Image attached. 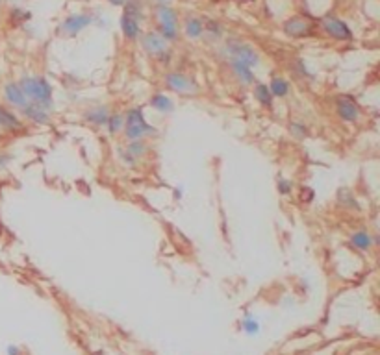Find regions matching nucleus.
I'll return each instance as SVG.
<instances>
[{"instance_id": "1", "label": "nucleus", "mask_w": 380, "mask_h": 355, "mask_svg": "<svg viewBox=\"0 0 380 355\" xmlns=\"http://www.w3.org/2000/svg\"><path fill=\"white\" fill-rule=\"evenodd\" d=\"M19 85H21L22 93L26 95V98L32 104H37L47 111L54 106V102H52V87L45 78H41V76H24L19 81Z\"/></svg>"}, {"instance_id": "2", "label": "nucleus", "mask_w": 380, "mask_h": 355, "mask_svg": "<svg viewBox=\"0 0 380 355\" xmlns=\"http://www.w3.org/2000/svg\"><path fill=\"white\" fill-rule=\"evenodd\" d=\"M125 134L132 141H141L143 137L154 135L156 131H154V128H152L150 124H147L141 109L134 108L125 117Z\"/></svg>"}, {"instance_id": "3", "label": "nucleus", "mask_w": 380, "mask_h": 355, "mask_svg": "<svg viewBox=\"0 0 380 355\" xmlns=\"http://www.w3.org/2000/svg\"><path fill=\"white\" fill-rule=\"evenodd\" d=\"M228 54H230V58L234 59H239L241 63H245L247 67H256V65L260 63V56H258V52H256L250 45L247 43H239V41H230L226 47Z\"/></svg>"}, {"instance_id": "4", "label": "nucleus", "mask_w": 380, "mask_h": 355, "mask_svg": "<svg viewBox=\"0 0 380 355\" xmlns=\"http://www.w3.org/2000/svg\"><path fill=\"white\" fill-rule=\"evenodd\" d=\"M165 85L174 93H180V95H197L199 93V85L195 81L187 78V76L180 74V72H169L165 76Z\"/></svg>"}, {"instance_id": "5", "label": "nucleus", "mask_w": 380, "mask_h": 355, "mask_svg": "<svg viewBox=\"0 0 380 355\" xmlns=\"http://www.w3.org/2000/svg\"><path fill=\"white\" fill-rule=\"evenodd\" d=\"M323 28H325V32L328 33L330 37L337 39V41H349V39H353L351 28L343 21L336 19V17H326L325 21H323Z\"/></svg>"}, {"instance_id": "6", "label": "nucleus", "mask_w": 380, "mask_h": 355, "mask_svg": "<svg viewBox=\"0 0 380 355\" xmlns=\"http://www.w3.org/2000/svg\"><path fill=\"white\" fill-rule=\"evenodd\" d=\"M284 30L291 37H306V35L314 32V24L306 21V19H302V17H293V19H289L284 24Z\"/></svg>"}, {"instance_id": "7", "label": "nucleus", "mask_w": 380, "mask_h": 355, "mask_svg": "<svg viewBox=\"0 0 380 355\" xmlns=\"http://www.w3.org/2000/svg\"><path fill=\"white\" fill-rule=\"evenodd\" d=\"M4 98L11 104V106L21 108V109L30 104V100L26 98V95L22 93L21 85H19V83H15V81H10V83H6V85H4Z\"/></svg>"}, {"instance_id": "8", "label": "nucleus", "mask_w": 380, "mask_h": 355, "mask_svg": "<svg viewBox=\"0 0 380 355\" xmlns=\"http://www.w3.org/2000/svg\"><path fill=\"white\" fill-rule=\"evenodd\" d=\"M91 17L86 15V13H80V15H71L67 17L65 21H63V24H61V32L67 33V35H74V33H78L80 30H84L86 26H89L91 24Z\"/></svg>"}, {"instance_id": "9", "label": "nucleus", "mask_w": 380, "mask_h": 355, "mask_svg": "<svg viewBox=\"0 0 380 355\" xmlns=\"http://www.w3.org/2000/svg\"><path fill=\"white\" fill-rule=\"evenodd\" d=\"M143 49L147 50L148 54L152 56H162L165 50H167V45H165V39L160 35L158 32H148L143 35Z\"/></svg>"}, {"instance_id": "10", "label": "nucleus", "mask_w": 380, "mask_h": 355, "mask_svg": "<svg viewBox=\"0 0 380 355\" xmlns=\"http://www.w3.org/2000/svg\"><path fill=\"white\" fill-rule=\"evenodd\" d=\"M336 104H337V115H339L343 120H347V122H354V120H358L360 109H358V106L353 102V98L339 97Z\"/></svg>"}, {"instance_id": "11", "label": "nucleus", "mask_w": 380, "mask_h": 355, "mask_svg": "<svg viewBox=\"0 0 380 355\" xmlns=\"http://www.w3.org/2000/svg\"><path fill=\"white\" fill-rule=\"evenodd\" d=\"M22 113H24V117L30 118V120L35 124H49V120H50L49 111H47L45 108H41V106H37V104H32V102L22 108Z\"/></svg>"}, {"instance_id": "12", "label": "nucleus", "mask_w": 380, "mask_h": 355, "mask_svg": "<svg viewBox=\"0 0 380 355\" xmlns=\"http://www.w3.org/2000/svg\"><path fill=\"white\" fill-rule=\"evenodd\" d=\"M230 67H232L234 74L238 76L239 81H241L243 85H250V83L254 81V72H252V69H250V67H247L245 63H241L239 59L230 58Z\"/></svg>"}, {"instance_id": "13", "label": "nucleus", "mask_w": 380, "mask_h": 355, "mask_svg": "<svg viewBox=\"0 0 380 355\" xmlns=\"http://www.w3.org/2000/svg\"><path fill=\"white\" fill-rule=\"evenodd\" d=\"M22 128V122L19 120L15 113H11L10 109H6L4 106H0V129H8V131H19Z\"/></svg>"}, {"instance_id": "14", "label": "nucleus", "mask_w": 380, "mask_h": 355, "mask_svg": "<svg viewBox=\"0 0 380 355\" xmlns=\"http://www.w3.org/2000/svg\"><path fill=\"white\" fill-rule=\"evenodd\" d=\"M84 118L89 120L91 124H95V126H106V124H108V118H109V111H108V108H104V106H100V108H93L84 113Z\"/></svg>"}, {"instance_id": "15", "label": "nucleus", "mask_w": 380, "mask_h": 355, "mask_svg": "<svg viewBox=\"0 0 380 355\" xmlns=\"http://www.w3.org/2000/svg\"><path fill=\"white\" fill-rule=\"evenodd\" d=\"M121 28H123V33H125L128 39H136L137 35H139V32H141L139 21H136V19H132V17H128V15H123V19H121Z\"/></svg>"}, {"instance_id": "16", "label": "nucleus", "mask_w": 380, "mask_h": 355, "mask_svg": "<svg viewBox=\"0 0 380 355\" xmlns=\"http://www.w3.org/2000/svg\"><path fill=\"white\" fill-rule=\"evenodd\" d=\"M156 17L160 21V26L162 24H176V11L165 4H160L156 8Z\"/></svg>"}, {"instance_id": "17", "label": "nucleus", "mask_w": 380, "mask_h": 355, "mask_svg": "<svg viewBox=\"0 0 380 355\" xmlns=\"http://www.w3.org/2000/svg\"><path fill=\"white\" fill-rule=\"evenodd\" d=\"M185 33H187V37H191V39L202 37V33H204V22H202L201 19H197V17L187 19V21H185Z\"/></svg>"}, {"instance_id": "18", "label": "nucleus", "mask_w": 380, "mask_h": 355, "mask_svg": "<svg viewBox=\"0 0 380 355\" xmlns=\"http://www.w3.org/2000/svg\"><path fill=\"white\" fill-rule=\"evenodd\" d=\"M269 91H271L273 97H277V98H282L286 97L289 93V83L284 78H278V76H275L271 80V83H269Z\"/></svg>"}, {"instance_id": "19", "label": "nucleus", "mask_w": 380, "mask_h": 355, "mask_svg": "<svg viewBox=\"0 0 380 355\" xmlns=\"http://www.w3.org/2000/svg\"><path fill=\"white\" fill-rule=\"evenodd\" d=\"M351 242L356 250H362V252H367L373 244V239L367 232H356L353 237H351Z\"/></svg>"}, {"instance_id": "20", "label": "nucleus", "mask_w": 380, "mask_h": 355, "mask_svg": "<svg viewBox=\"0 0 380 355\" xmlns=\"http://www.w3.org/2000/svg\"><path fill=\"white\" fill-rule=\"evenodd\" d=\"M150 104H152V108L158 109L160 113H171V111L174 109L173 100H171L169 97H165V95H156V97H152Z\"/></svg>"}, {"instance_id": "21", "label": "nucleus", "mask_w": 380, "mask_h": 355, "mask_svg": "<svg viewBox=\"0 0 380 355\" xmlns=\"http://www.w3.org/2000/svg\"><path fill=\"white\" fill-rule=\"evenodd\" d=\"M254 97L261 106H265V108H271L273 106V95L265 83H258V85L254 87Z\"/></svg>"}, {"instance_id": "22", "label": "nucleus", "mask_w": 380, "mask_h": 355, "mask_svg": "<svg viewBox=\"0 0 380 355\" xmlns=\"http://www.w3.org/2000/svg\"><path fill=\"white\" fill-rule=\"evenodd\" d=\"M337 202H339L341 205H345V207L360 209L358 202H356V198H354L353 194H351V191H349V189H341V191L337 193Z\"/></svg>"}, {"instance_id": "23", "label": "nucleus", "mask_w": 380, "mask_h": 355, "mask_svg": "<svg viewBox=\"0 0 380 355\" xmlns=\"http://www.w3.org/2000/svg\"><path fill=\"white\" fill-rule=\"evenodd\" d=\"M126 150L130 152V154L136 157V159H139V157H143L148 152V146L145 145L143 141H132L130 145L126 146Z\"/></svg>"}, {"instance_id": "24", "label": "nucleus", "mask_w": 380, "mask_h": 355, "mask_svg": "<svg viewBox=\"0 0 380 355\" xmlns=\"http://www.w3.org/2000/svg\"><path fill=\"white\" fill-rule=\"evenodd\" d=\"M125 126V117L121 113H115V115H109L108 118V128H109V134H117L121 131Z\"/></svg>"}, {"instance_id": "25", "label": "nucleus", "mask_w": 380, "mask_h": 355, "mask_svg": "<svg viewBox=\"0 0 380 355\" xmlns=\"http://www.w3.org/2000/svg\"><path fill=\"white\" fill-rule=\"evenodd\" d=\"M117 156H119V159H121L123 163H125L126 167H130V168H132V167H136V165H137V159H136V157L132 156V154H130L128 150H125V148H119V150H117Z\"/></svg>"}, {"instance_id": "26", "label": "nucleus", "mask_w": 380, "mask_h": 355, "mask_svg": "<svg viewBox=\"0 0 380 355\" xmlns=\"http://www.w3.org/2000/svg\"><path fill=\"white\" fill-rule=\"evenodd\" d=\"M289 131H291V135H295V137H299V139H304L306 137V126L300 122H291L289 124Z\"/></svg>"}, {"instance_id": "27", "label": "nucleus", "mask_w": 380, "mask_h": 355, "mask_svg": "<svg viewBox=\"0 0 380 355\" xmlns=\"http://www.w3.org/2000/svg\"><path fill=\"white\" fill-rule=\"evenodd\" d=\"M243 329L247 331V333L254 335V333H258V329H260V326H258V322H256L254 318L247 317V318L243 320Z\"/></svg>"}, {"instance_id": "28", "label": "nucleus", "mask_w": 380, "mask_h": 355, "mask_svg": "<svg viewBox=\"0 0 380 355\" xmlns=\"http://www.w3.org/2000/svg\"><path fill=\"white\" fill-rule=\"evenodd\" d=\"M291 189H293V183L289 182V180H280V182H278V191L282 194L291 193Z\"/></svg>"}, {"instance_id": "29", "label": "nucleus", "mask_w": 380, "mask_h": 355, "mask_svg": "<svg viewBox=\"0 0 380 355\" xmlns=\"http://www.w3.org/2000/svg\"><path fill=\"white\" fill-rule=\"evenodd\" d=\"M11 161V156H8V154H0V170H4L8 165H10Z\"/></svg>"}, {"instance_id": "30", "label": "nucleus", "mask_w": 380, "mask_h": 355, "mask_svg": "<svg viewBox=\"0 0 380 355\" xmlns=\"http://www.w3.org/2000/svg\"><path fill=\"white\" fill-rule=\"evenodd\" d=\"M111 4L113 6H123V4H126V0H109Z\"/></svg>"}, {"instance_id": "31", "label": "nucleus", "mask_w": 380, "mask_h": 355, "mask_svg": "<svg viewBox=\"0 0 380 355\" xmlns=\"http://www.w3.org/2000/svg\"><path fill=\"white\" fill-rule=\"evenodd\" d=\"M8 353H10V355H19V350H17V348H10V350H8Z\"/></svg>"}, {"instance_id": "32", "label": "nucleus", "mask_w": 380, "mask_h": 355, "mask_svg": "<svg viewBox=\"0 0 380 355\" xmlns=\"http://www.w3.org/2000/svg\"><path fill=\"white\" fill-rule=\"evenodd\" d=\"M162 2H167V0H162Z\"/></svg>"}]
</instances>
